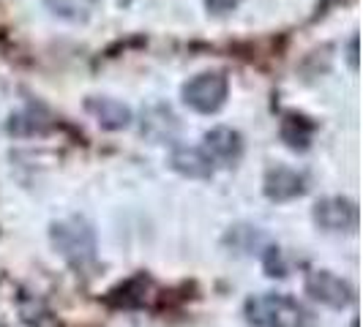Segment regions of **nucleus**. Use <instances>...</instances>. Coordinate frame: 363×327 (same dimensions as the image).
<instances>
[{
  "instance_id": "6e6552de",
  "label": "nucleus",
  "mask_w": 363,
  "mask_h": 327,
  "mask_svg": "<svg viewBox=\"0 0 363 327\" xmlns=\"http://www.w3.org/2000/svg\"><path fill=\"white\" fill-rule=\"evenodd\" d=\"M85 109L96 117V123L109 131H121L131 123V109L115 98H88Z\"/></svg>"
},
{
  "instance_id": "39448f33",
  "label": "nucleus",
  "mask_w": 363,
  "mask_h": 327,
  "mask_svg": "<svg viewBox=\"0 0 363 327\" xmlns=\"http://www.w3.org/2000/svg\"><path fill=\"white\" fill-rule=\"evenodd\" d=\"M314 221L328 232H350L358 226V207H355V202L345 200V197H328V200L317 202Z\"/></svg>"
},
{
  "instance_id": "0eeeda50",
  "label": "nucleus",
  "mask_w": 363,
  "mask_h": 327,
  "mask_svg": "<svg viewBox=\"0 0 363 327\" xmlns=\"http://www.w3.org/2000/svg\"><path fill=\"white\" fill-rule=\"evenodd\" d=\"M303 191H306V178H303L301 172H295V169L279 166V169H271V172L265 175V194L276 202L301 197Z\"/></svg>"
},
{
  "instance_id": "20e7f679",
  "label": "nucleus",
  "mask_w": 363,
  "mask_h": 327,
  "mask_svg": "<svg viewBox=\"0 0 363 327\" xmlns=\"http://www.w3.org/2000/svg\"><path fill=\"white\" fill-rule=\"evenodd\" d=\"M306 292H309L314 300L325 303L330 309H345V306L352 303V297H355V292H352V287L347 284L345 278L333 275L330 270L309 272V278H306Z\"/></svg>"
},
{
  "instance_id": "7ed1b4c3",
  "label": "nucleus",
  "mask_w": 363,
  "mask_h": 327,
  "mask_svg": "<svg viewBox=\"0 0 363 327\" xmlns=\"http://www.w3.org/2000/svg\"><path fill=\"white\" fill-rule=\"evenodd\" d=\"M227 93H230V85H227V76L221 71H205L191 76L186 85H183V101L194 112L200 115H213L224 107L227 101Z\"/></svg>"
},
{
  "instance_id": "9d476101",
  "label": "nucleus",
  "mask_w": 363,
  "mask_h": 327,
  "mask_svg": "<svg viewBox=\"0 0 363 327\" xmlns=\"http://www.w3.org/2000/svg\"><path fill=\"white\" fill-rule=\"evenodd\" d=\"M169 164H172L175 172H181L186 178H211L213 175V166H216L202 147H178L172 153Z\"/></svg>"
},
{
  "instance_id": "f8f14e48",
  "label": "nucleus",
  "mask_w": 363,
  "mask_h": 327,
  "mask_svg": "<svg viewBox=\"0 0 363 327\" xmlns=\"http://www.w3.org/2000/svg\"><path fill=\"white\" fill-rule=\"evenodd\" d=\"M208 3V8L211 11H216V14H224V11H230L233 6H235L238 0H205Z\"/></svg>"
},
{
  "instance_id": "1a4fd4ad",
  "label": "nucleus",
  "mask_w": 363,
  "mask_h": 327,
  "mask_svg": "<svg viewBox=\"0 0 363 327\" xmlns=\"http://www.w3.org/2000/svg\"><path fill=\"white\" fill-rule=\"evenodd\" d=\"M143 134L153 142H172L178 137V117L167 107H150L143 115Z\"/></svg>"
},
{
  "instance_id": "9b49d317",
  "label": "nucleus",
  "mask_w": 363,
  "mask_h": 327,
  "mask_svg": "<svg viewBox=\"0 0 363 327\" xmlns=\"http://www.w3.org/2000/svg\"><path fill=\"white\" fill-rule=\"evenodd\" d=\"M311 123L306 117H295V115H287L284 117V126H281V137H284V142L290 147H309V139H311Z\"/></svg>"
},
{
  "instance_id": "423d86ee",
  "label": "nucleus",
  "mask_w": 363,
  "mask_h": 327,
  "mask_svg": "<svg viewBox=\"0 0 363 327\" xmlns=\"http://www.w3.org/2000/svg\"><path fill=\"white\" fill-rule=\"evenodd\" d=\"M202 150L211 156L213 164L233 166V164H238L240 156H243V137H240L238 131H233V128L218 126L205 134V147H202Z\"/></svg>"
},
{
  "instance_id": "f03ea898",
  "label": "nucleus",
  "mask_w": 363,
  "mask_h": 327,
  "mask_svg": "<svg viewBox=\"0 0 363 327\" xmlns=\"http://www.w3.org/2000/svg\"><path fill=\"white\" fill-rule=\"evenodd\" d=\"M52 243L60 254L77 265L91 262L96 256V232L91 224L79 216L63 218V221L52 224Z\"/></svg>"
},
{
  "instance_id": "f257e3e1",
  "label": "nucleus",
  "mask_w": 363,
  "mask_h": 327,
  "mask_svg": "<svg viewBox=\"0 0 363 327\" xmlns=\"http://www.w3.org/2000/svg\"><path fill=\"white\" fill-rule=\"evenodd\" d=\"M246 319L255 327H311V314L303 303H298L295 297L287 294H255L252 300H246Z\"/></svg>"
}]
</instances>
